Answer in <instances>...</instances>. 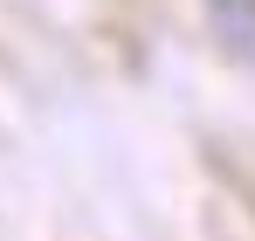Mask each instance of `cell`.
<instances>
[{"mask_svg":"<svg viewBox=\"0 0 255 241\" xmlns=\"http://www.w3.org/2000/svg\"><path fill=\"white\" fill-rule=\"evenodd\" d=\"M221 14H228L235 28H249V21H255V0H221Z\"/></svg>","mask_w":255,"mask_h":241,"instance_id":"cell-1","label":"cell"}]
</instances>
